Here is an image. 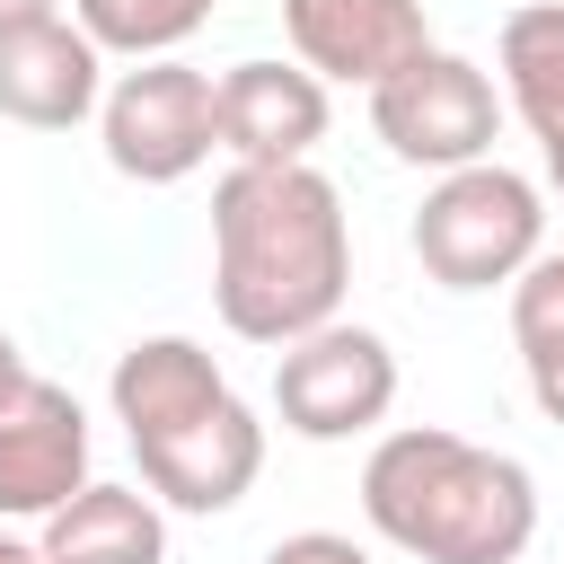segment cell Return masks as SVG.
Returning <instances> with one entry per match:
<instances>
[{"instance_id": "8992f818", "label": "cell", "mask_w": 564, "mask_h": 564, "mask_svg": "<svg viewBox=\"0 0 564 564\" xmlns=\"http://www.w3.org/2000/svg\"><path fill=\"white\" fill-rule=\"evenodd\" d=\"M273 405H282V423L300 441H352V432L388 423V405H397V352H388V335L335 317V326L282 344Z\"/></svg>"}, {"instance_id": "44dd1931", "label": "cell", "mask_w": 564, "mask_h": 564, "mask_svg": "<svg viewBox=\"0 0 564 564\" xmlns=\"http://www.w3.org/2000/svg\"><path fill=\"white\" fill-rule=\"evenodd\" d=\"M538 150H546V185L564 194V132H555V141H538Z\"/></svg>"}, {"instance_id": "5bb4252c", "label": "cell", "mask_w": 564, "mask_h": 564, "mask_svg": "<svg viewBox=\"0 0 564 564\" xmlns=\"http://www.w3.org/2000/svg\"><path fill=\"white\" fill-rule=\"evenodd\" d=\"M494 62H502V97H511V115H520L538 141H555V132H564V0H529V9H511Z\"/></svg>"}, {"instance_id": "9a60e30c", "label": "cell", "mask_w": 564, "mask_h": 564, "mask_svg": "<svg viewBox=\"0 0 564 564\" xmlns=\"http://www.w3.org/2000/svg\"><path fill=\"white\" fill-rule=\"evenodd\" d=\"M511 344L546 423H564V256H538L511 282Z\"/></svg>"}, {"instance_id": "7a4b0ae2", "label": "cell", "mask_w": 564, "mask_h": 564, "mask_svg": "<svg viewBox=\"0 0 564 564\" xmlns=\"http://www.w3.org/2000/svg\"><path fill=\"white\" fill-rule=\"evenodd\" d=\"M361 520L414 564H520L538 538V476L511 449L405 423L361 458Z\"/></svg>"}, {"instance_id": "9c48e42d", "label": "cell", "mask_w": 564, "mask_h": 564, "mask_svg": "<svg viewBox=\"0 0 564 564\" xmlns=\"http://www.w3.org/2000/svg\"><path fill=\"white\" fill-rule=\"evenodd\" d=\"M282 35L308 79H344V88H379L388 70L432 53L423 0H282Z\"/></svg>"}, {"instance_id": "2e32d148", "label": "cell", "mask_w": 564, "mask_h": 564, "mask_svg": "<svg viewBox=\"0 0 564 564\" xmlns=\"http://www.w3.org/2000/svg\"><path fill=\"white\" fill-rule=\"evenodd\" d=\"M203 18H212V0H79V35L97 53H132V62L176 53Z\"/></svg>"}, {"instance_id": "5b68a950", "label": "cell", "mask_w": 564, "mask_h": 564, "mask_svg": "<svg viewBox=\"0 0 564 564\" xmlns=\"http://www.w3.org/2000/svg\"><path fill=\"white\" fill-rule=\"evenodd\" d=\"M370 132L405 159V167H432V176H449V167H476V159H494V132H502V97H494V79L467 62V53H414L405 70H388L379 88H370Z\"/></svg>"}, {"instance_id": "e0dca14e", "label": "cell", "mask_w": 564, "mask_h": 564, "mask_svg": "<svg viewBox=\"0 0 564 564\" xmlns=\"http://www.w3.org/2000/svg\"><path fill=\"white\" fill-rule=\"evenodd\" d=\"M264 564H370L352 538H335V529H300V538H282Z\"/></svg>"}, {"instance_id": "30bf717a", "label": "cell", "mask_w": 564, "mask_h": 564, "mask_svg": "<svg viewBox=\"0 0 564 564\" xmlns=\"http://www.w3.org/2000/svg\"><path fill=\"white\" fill-rule=\"evenodd\" d=\"M212 115L238 167H308V150L326 141V79H308L300 62H229L212 79Z\"/></svg>"}, {"instance_id": "ba28073f", "label": "cell", "mask_w": 564, "mask_h": 564, "mask_svg": "<svg viewBox=\"0 0 564 564\" xmlns=\"http://www.w3.org/2000/svg\"><path fill=\"white\" fill-rule=\"evenodd\" d=\"M132 458H141V485L159 502H176V511H229L264 476V423L229 388L212 414H194V423H176L159 441H132Z\"/></svg>"}, {"instance_id": "7c38bea8", "label": "cell", "mask_w": 564, "mask_h": 564, "mask_svg": "<svg viewBox=\"0 0 564 564\" xmlns=\"http://www.w3.org/2000/svg\"><path fill=\"white\" fill-rule=\"evenodd\" d=\"M106 397H115L123 441H159V432L212 414V405L229 397V379H220V361H212L194 335H141L132 352H115Z\"/></svg>"}, {"instance_id": "277c9868", "label": "cell", "mask_w": 564, "mask_h": 564, "mask_svg": "<svg viewBox=\"0 0 564 564\" xmlns=\"http://www.w3.org/2000/svg\"><path fill=\"white\" fill-rule=\"evenodd\" d=\"M97 141L106 167L132 185H185L212 150H220V115H212V79L176 53L132 62L106 97H97Z\"/></svg>"}, {"instance_id": "ac0fdd59", "label": "cell", "mask_w": 564, "mask_h": 564, "mask_svg": "<svg viewBox=\"0 0 564 564\" xmlns=\"http://www.w3.org/2000/svg\"><path fill=\"white\" fill-rule=\"evenodd\" d=\"M18 379H26V352H18V335H9V326H0V405H9V397H18Z\"/></svg>"}, {"instance_id": "8fae6325", "label": "cell", "mask_w": 564, "mask_h": 564, "mask_svg": "<svg viewBox=\"0 0 564 564\" xmlns=\"http://www.w3.org/2000/svg\"><path fill=\"white\" fill-rule=\"evenodd\" d=\"M106 97V53L79 35V18H18L0 26V115L26 132H70Z\"/></svg>"}, {"instance_id": "d6986e66", "label": "cell", "mask_w": 564, "mask_h": 564, "mask_svg": "<svg viewBox=\"0 0 564 564\" xmlns=\"http://www.w3.org/2000/svg\"><path fill=\"white\" fill-rule=\"evenodd\" d=\"M0 564H44V546H35V538H9V529H0Z\"/></svg>"}, {"instance_id": "52a82bcc", "label": "cell", "mask_w": 564, "mask_h": 564, "mask_svg": "<svg viewBox=\"0 0 564 564\" xmlns=\"http://www.w3.org/2000/svg\"><path fill=\"white\" fill-rule=\"evenodd\" d=\"M88 485V414L62 379H18L0 405V520H53Z\"/></svg>"}, {"instance_id": "ffe728a7", "label": "cell", "mask_w": 564, "mask_h": 564, "mask_svg": "<svg viewBox=\"0 0 564 564\" xmlns=\"http://www.w3.org/2000/svg\"><path fill=\"white\" fill-rule=\"evenodd\" d=\"M18 18H53V0H0V26H18Z\"/></svg>"}, {"instance_id": "4fadbf2b", "label": "cell", "mask_w": 564, "mask_h": 564, "mask_svg": "<svg viewBox=\"0 0 564 564\" xmlns=\"http://www.w3.org/2000/svg\"><path fill=\"white\" fill-rule=\"evenodd\" d=\"M35 546L44 564H167V520L132 485H79Z\"/></svg>"}, {"instance_id": "6da1fadb", "label": "cell", "mask_w": 564, "mask_h": 564, "mask_svg": "<svg viewBox=\"0 0 564 564\" xmlns=\"http://www.w3.org/2000/svg\"><path fill=\"white\" fill-rule=\"evenodd\" d=\"M352 229L317 167H229L212 185V300L247 344H300L344 317Z\"/></svg>"}, {"instance_id": "3957f363", "label": "cell", "mask_w": 564, "mask_h": 564, "mask_svg": "<svg viewBox=\"0 0 564 564\" xmlns=\"http://www.w3.org/2000/svg\"><path fill=\"white\" fill-rule=\"evenodd\" d=\"M546 203L520 167L502 159H476V167H449L423 212H414V256L441 291H494V282H520L546 247Z\"/></svg>"}]
</instances>
